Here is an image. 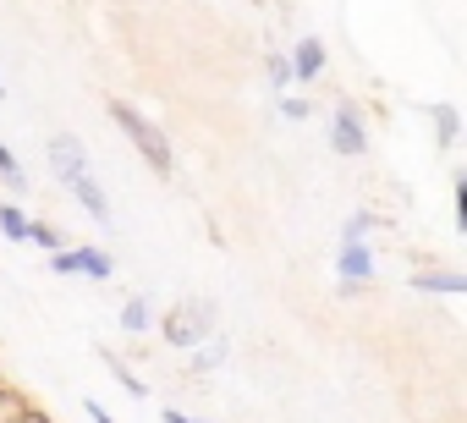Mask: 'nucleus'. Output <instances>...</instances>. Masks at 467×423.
Returning <instances> with one entry per match:
<instances>
[{
  "label": "nucleus",
  "instance_id": "f257e3e1",
  "mask_svg": "<svg viewBox=\"0 0 467 423\" xmlns=\"http://www.w3.org/2000/svg\"><path fill=\"white\" fill-rule=\"evenodd\" d=\"M110 121L132 138V149L143 154V165L154 170V176H176V154H171V138L138 110V105H127V99H110Z\"/></svg>",
  "mask_w": 467,
  "mask_h": 423
},
{
  "label": "nucleus",
  "instance_id": "20e7f679",
  "mask_svg": "<svg viewBox=\"0 0 467 423\" xmlns=\"http://www.w3.org/2000/svg\"><path fill=\"white\" fill-rule=\"evenodd\" d=\"M330 149H336L341 160H363V154H368V127H363V110H358L352 99H341L336 116H330Z\"/></svg>",
  "mask_w": 467,
  "mask_h": 423
},
{
  "label": "nucleus",
  "instance_id": "39448f33",
  "mask_svg": "<svg viewBox=\"0 0 467 423\" xmlns=\"http://www.w3.org/2000/svg\"><path fill=\"white\" fill-rule=\"evenodd\" d=\"M336 275H341L347 292H363V286L379 275V253H374V242H347L341 259H336Z\"/></svg>",
  "mask_w": 467,
  "mask_h": 423
},
{
  "label": "nucleus",
  "instance_id": "2eb2a0df",
  "mask_svg": "<svg viewBox=\"0 0 467 423\" xmlns=\"http://www.w3.org/2000/svg\"><path fill=\"white\" fill-rule=\"evenodd\" d=\"M28 242H39L45 253H61V248H67V237H61L56 226H45V221H28Z\"/></svg>",
  "mask_w": 467,
  "mask_h": 423
},
{
  "label": "nucleus",
  "instance_id": "f03ea898",
  "mask_svg": "<svg viewBox=\"0 0 467 423\" xmlns=\"http://www.w3.org/2000/svg\"><path fill=\"white\" fill-rule=\"evenodd\" d=\"M209 330H214V303H176L160 319V341L176 346V352H198Z\"/></svg>",
  "mask_w": 467,
  "mask_h": 423
},
{
  "label": "nucleus",
  "instance_id": "ddd939ff",
  "mask_svg": "<svg viewBox=\"0 0 467 423\" xmlns=\"http://www.w3.org/2000/svg\"><path fill=\"white\" fill-rule=\"evenodd\" d=\"M374 226H379V215H368V209H358V215H352V221L341 226V248H347V242H368V237H374Z\"/></svg>",
  "mask_w": 467,
  "mask_h": 423
},
{
  "label": "nucleus",
  "instance_id": "0eeeda50",
  "mask_svg": "<svg viewBox=\"0 0 467 423\" xmlns=\"http://www.w3.org/2000/svg\"><path fill=\"white\" fill-rule=\"evenodd\" d=\"M286 67H292V83H319V72H325V39H297L292 45V56H286Z\"/></svg>",
  "mask_w": 467,
  "mask_h": 423
},
{
  "label": "nucleus",
  "instance_id": "b1692460",
  "mask_svg": "<svg viewBox=\"0 0 467 423\" xmlns=\"http://www.w3.org/2000/svg\"><path fill=\"white\" fill-rule=\"evenodd\" d=\"M0 94H6V88H0Z\"/></svg>",
  "mask_w": 467,
  "mask_h": 423
},
{
  "label": "nucleus",
  "instance_id": "f8f14e48",
  "mask_svg": "<svg viewBox=\"0 0 467 423\" xmlns=\"http://www.w3.org/2000/svg\"><path fill=\"white\" fill-rule=\"evenodd\" d=\"M0 237H6V242H28V215L17 203H0Z\"/></svg>",
  "mask_w": 467,
  "mask_h": 423
},
{
  "label": "nucleus",
  "instance_id": "1a4fd4ad",
  "mask_svg": "<svg viewBox=\"0 0 467 423\" xmlns=\"http://www.w3.org/2000/svg\"><path fill=\"white\" fill-rule=\"evenodd\" d=\"M412 292H440V297H462V292H467V281H462V270H418V275H412Z\"/></svg>",
  "mask_w": 467,
  "mask_h": 423
},
{
  "label": "nucleus",
  "instance_id": "aec40b11",
  "mask_svg": "<svg viewBox=\"0 0 467 423\" xmlns=\"http://www.w3.org/2000/svg\"><path fill=\"white\" fill-rule=\"evenodd\" d=\"M275 110H281L286 121H308V110H314V105H308V99H292V94H281V105H275Z\"/></svg>",
  "mask_w": 467,
  "mask_h": 423
},
{
  "label": "nucleus",
  "instance_id": "412c9836",
  "mask_svg": "<svg viewBox=\"0 0 467 423\" xmlns=\"http://www.w3.org/2000/svg\"><path fill=\"white\" fill-rule=\"evenodd\" d=\"M12 423H50V418H45V412H39V407H23V412H17V418H12Z\"/></svg>",
  "mask_w": 467,
  "mask_h": 423
},
{
  "label": "nucleus",
  "instance_id": "6e6552de",
  "mask_svg": "<svg viewBox=\"0 0 467 423\" xmlns=\"http://www.w3.org/2000/svg\"><path fill=\"white\" fill-rule=\"evenodd\" d=\"M45 154H50V165H56V176H61V181H67V176H78V170H88V149H83L72 132H56Z\"/></svg>",
  "mask_w": 467,
  "mask_h": 423
},
{
  "label": "nucleus",
  "instance_id": "9b49d317",
  "mask_svg": "<svg viewBox=\"0 0 467 423\" xmlns=\"http://www.w3.org/2000/svg\"><path fill=\"white\" fill-rule=\"evenodd\" d=\"M121 330H127V335H143V330H154V308H149L143 297L121 303Z\"/></svg>",
  "mask_w": 467,
  "mask_h": 423
},
{
  "label": "nucleus",
  "instance_id": "7ed1b4c3",
  "mask_svg": "<svg viewBox=\"0 0 467 423\" xmlns=\"http://www.w3.org/2000/svg\"><path fill=\"white\" fill-rule=\"evenodd\" d=\"M50 270H56V275H88V281H110V275H116V259H110L105 248H94V242H72V248L50 253Z\"/></svg>",
  "mask_w": 467,
  "mask_h": 423
},
{
  "label": "nucleus",
  "instance_id": "a211bd4d",
  "mask_svg": "<svg viewBox=\"0 0 467 423\" xmlns=\"http://www.w3.org/2000/svg\"><path fill=\"white\" fill-rule=\"evenodd\" d=\"M451 203H456V226L467 232V170L451 176Z\"/></svg>",
  "mask_w": 467,
  "mask_h": 423
},
{
  "label": "nucleus",
  "instance_id": "dca6fc26",
  "mask_svg": "<svg viewBox=\"0 0 467 423\" xmlns=\"http://www.w3.org/2000/svg\"><path fill=\"white\" fill-rule=\"evenodd\" d=\"M105 368H110V374H116V379L127 385V396H149V385H143V379H138V374H132V368H127V363L116 357V352H105Z\"/></svg>",
  "mask_w": 467,
  "mask_h": 423
},
{
  "label": "nucleus",
  "instance_id": "5701e85b",
  "mask_svg": "<svg viewBox=\"0 0 467 423\" xmlns=\"http://www.w3.org/2000/svg\"><path fill=\"white\" fill-rule=\"evenodd\" d=\"M165 423H209V418H187V412H176V407H171V412H165Z\"/></svg>",
  "mask_w": 467,
  "mask_h": 423
},
{
  "label": "nucleus",
  "instance_id": "4468645a",
  "mask_svg": "<svg viewBox=\"0 0 467 423\" xmlns=\"http://www.w3.org/2000/svg\"><path fill=\"white\" fill-rule=\"evenodd\" d=\"M0 181H6L12 192H23V187H28V176H23V165H17V154H12L6 143H0Z\"/></svg>",
  "mask_w": 467,
  "mask_h": 423
},
{
  "label": "nucleus",
  "instance_id": "4be33fe9",
  "mask_svg": "<svg viewBox=\"0 0 467 423\" xmlns=\"http://www.w3.org/2000/svg\"><path fill=\"white\" fill-rule=\"evenodd\" d=\"M88 418H94V423H116V418H110V412H105L99 401H88Z\"/></svg>",
  "mask_w": 467,
  "mask_h": 423
},
{
  "label": "nucleus",
  "instance_id": "9d476101",
  "mask_svg": "<svg viewBox=\"0 0 467 423\" xmlns=\"http://www.w3.org/2000/svg\"><path fill=\"white\" fill-rule=\"evenodd\" d=\"M429 116H434V138H440L445 149H456V143H462V110H456V105H429Z\"/></svg>",
  "mask_w": 467,
  "mask_h": 423
},
{
  "label": "nucleus",
  "instance_id": "6ab92c4d",
  "mask_svg": "<svg viewBox=\"0 0 467 423\" xmlns=\"http://www.w3.org/2000/svg\"><path fill=\"white\" fill-rule=\"evenodd\" d=\"M265 72H270V88H275V94H281V88H292V67H286V56H281V50L265 61Z\"/></svg>",
  "mask_w": 467,
  "mask_h": 423
},
{
  "label": "nucleus",
  "instance_id": "f3484780",
  "mask_svg": "<svg viewBox=\"0 0 467 423\" xmlns=\"http://www.w3.org/2000/svg\"><path fill=\"white\" fill-rule=\"evenodd\" d=\"M225 352H231V346H220V341H214V346H198V352H192V374L220 368V363H225Z\"/></svg>",
  "mask_w": 467,
  "mask_h": 423
},
{
  "label": "nucleus",
  "instance_id": "423d86ee",
  "mask_svg": "<svg viewBox=\"0 0 467 423\" xmlns=\"http://www.w3.org/2000/svg\"><path fill=\"white\" fill-rule=\"evenodd\" d=\"M67 192L88 209V215L99 221V226H116V215H110V198H105V187L94 181V170H78V176H67Z\"/></svg>",
  "mask_w": 467,
  "mask_h": 423
}]
</instances>
